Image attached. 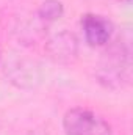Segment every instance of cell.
<instances>
[{
    "label": "cell",
    "instance_id": "obj_6",
    "mask_svg": "<svg viewBox=\"0 0 133 135\" xmlns=\"http://www.w3.org/2000/svg\"><path fill=\"white\" fill-rule=\"evenodd\" d=\"M124 2H125V3H130V0H124Z\"/></svg>",
    "mask_w": 133,
    "mask_h": 135
},
{
    "label": "cell",
    "instance_id": "obj_3",
    "mask_svg": "<svg viewBox=\"0 0 133 135\" xmlns=\"http://www.w3.org/2000/svg\"><path fill=\"white\" fill-rule=\"evenodd\" d=\"M81 30L85 35V41L93 46L100 47L108 44L113 35V24L110 19L99 14H85L81 17Z\"/></svg>",
    "mask_w": 133,
    "mask_h": 135
},
{
    "label": "cell",
    "instance_id": "obj_5",
    "mask_svg": "<svg viewBox=\"0 0 133 135\" xmlns=\"http://www.w3.org/2000/svg\"><path fill=\"white\" fill-rule=\"evenodd\" d=\"M63 14H64V6L60 0H45L41 3V6L38 9L39 19H42L45 22H55V21L61 19Z\"/></svg>",
    "mask_w": 133,
    "mask_h": 135
},
{
    "label": "cell",
    "instance_id": "obj_1",
    "mask_svg": "<svg viewBox=\"0 0 133 135\" xmlns=\"http://www.w3.org/2000/svg\"><path fill=\"white\" fill-rule=\"evenodd\" d=\"M130 66L129 44H116L105 54L97 71V79L106 88H122L130 80Z\"/></svg>",
    "mask_w": 133,
    "mask_h": 135
},
{
    "label": "cell",
    "instance_id": "obj_2",
    "mask_svg": "<svg viewBox=\"0 0 133 135\" xmlns=\"http://www.w3.org/2000/svg\"><path fill=\"white\" fill-rule=\"evenodd\" d=\"M66 135H113V129L100 115L85 107H74L63 116Z\"/></svg>",
    "mask_w": 133,
    "mask_h": 135
},
{
    "label": "cell",
    "instance_id": "obj_4",
    "mask_svg": "<svg viewBox=\"0 0 133 135\" xmlns=\"http://www.w3.org/2000/svg\"><path fill=\"white\" fill-rule=\"evenodd\" d=\"M47 50L53 60L61 61V63H67L72 58H75V55L78 52L77 38L69 32H60L49 39Z\"/></svg>",
    "mask_w": 133,
    "mask_h": 135
},
{
    "label": "cell",
    "instance_id": "obj_7",
    "mask_svg": "<svg viewBox=\"0 0 133 135\" xmlns=\"http://www.w3.org/2000/svg\"><path fill=\"white\" fill-rule=\"evenodd\" d=\"M0 57H2V50H0Z\"/></svg>",
    "mask_w": 133,
    "mask_h": 135
}]
</instances>
